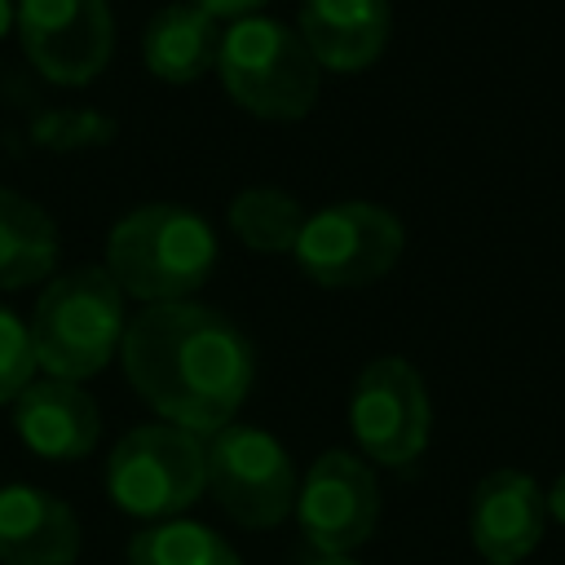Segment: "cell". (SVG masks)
<instances>
[{
	"mask_svg": "<svg viewBox=\"0 0 565 565\" xmlns=\"http://www.w3.org/2000/svg\"><path fill=\"white\" fill-rule=\"evenodd\" d=\"M119 362L141 402L199 437L225 428L252 388V344L216 309L194 300L146 305L119 340Z\"/></svg>",
	"mask_w": 565,
	"mask_h": 565,
	"instance_id": "cell-1",
	"label": "cell"
},
{
	"mask_svg": "<svg viewBox=\"0 0 565 565\" xmlns=\"http://www.w3.org/2000/svg\"><path fill=\"white\" fill-rule=\"evenodd\" d=\"M216 269L212 225L181 203H146L106 238V274L124 296L168 305L194 296Z\"/></svg>",
	"mask_w": 565,
	"mask_h": 565,
	"instance_id": "cell-2",
	"label": "cell"
},
{
	"mask_svg": "<svg viewBox=\"0 0 565 565\" xmlns=\"http://www.w3.org/2000/svg\"><path fill=\"white\" fill-rule=\"evenodd\" d=\"M124 327V291L106 274V265H79L57 274L26 322L35 366L75 384L97 375L119 353Z\"/></svg>",
	"mask_w": 565,
	"mask_h": 565,
	"instance_id": "cell-3",
	"label": "cell"
},
{
	"mask_svg": "<svg viewBox=\"0 0 565 565\" xmlns=\"http://www.w3.org/2000/svg\"><path fill=\"white\" fill-rule=\"evenodd\" d=\"M216 71L234 106L269 124H296L318 102V62L305 49L300 31L282 26L278 18H234L221 31Z\"/></svg>",
	"mask_w": 565,
	"mask_h": 565,
	"instance_id": "cell-4",
	"label": "cell"
},
{
	"mask_svg": "<svg viewBox=\"0 0 565 565\" xmlns=\"http://www.w3.org/2000/svg\"><path fill=\"white\" fill-rule=\"evenodd\" d=\"M106 490L137 521H172L207 494V441L177 424H141L115 441Z\"/></svg>",
	"mask_w": 565,
	"mask_h": 565,
	"instance_id": "cell-5",
	"label": "cell"
},
{
	"mask_svg": "<svg viewBox=\"0 0 565 565\" xmlns=\"http://www.w3.org/2000/svg\"><path fill=\"white\" fill-rule=\"evenodd\" d=\"M207 441V494L247 530H269L296 512L300 477L278 437L252 424H225Z\"/></svg>",
	"mask_w": 565,
	"mask_h": 565,
	"instance_id": "cell-6",
	"label": "cell"
},
{
	"mask_svg": "<svg viewBox=\"0 0 565 565\" xmlns=\"http://www.w3.org/2000/svg\"><path fill=\"white\" fill-rule=\"evenodd\" d=\"M406 247L402 221L366 199L331 203L305 216L296 238V265L318 287H366L384 278Z\"/></svg>",
	"mask_w": 565,
	"mask_h": 565,
	"instance_id": "cell-7",
	"label": "cell"
},
{
	"mask_svg": "<svg viewBox=\"0 0 565 565\" xmlns=\"http://www.w3.org/2000/svg\"><path fill=\"white\" fill-rule=\"evenodd\" d=\"M349 428L362 455L384 468H411L433 428L428 393L419 371L406 358H375L362 366L349 397Z\"/></svg>",
	"mask_w": 565,
	"mask_h": 565,
	"instance_id": "cell-8",
	"label": "cell"
},
{
	"mask_svg": "<svg viewBox=\"0 0 565 565\" xmlns=\"http://www.w3.org/2000/svg\"><path fill=\"white\" fill-rule=\"evenodd\" d=\"M18 31L26 62L49 79L79 88L115 49V18L106 0H18Z\"/></svg>",
	"mask_w": 565,
	"mask_h": 565,
	"instance_id": "cell-9",
	"label": "cell"
},
{
	"mask_svg": "<svg viewBox=\"0 0 565 565\" xmlns=\"http://www.w3.org/2000/svg\"><path fill=\"white\" fill-rule=\"evenodd\" d=\"M296 516L305 530V543L318 556H349L362 547L380 516V486L371 468L349 450H327L313 459V468L300 477Z\"/></svg>",
	"mask_w": 565,
	"mask_h": 565,
	"instance_id": "cell-10",
	"label": "cell"
},
{
	"mask_svg": "<svg viewBox=\"0 0 565 565\" xmlns=\"http://www.w3.org/2000/svg\"><path fill=\"white\" fill-rule=\"evenodd\" d=\"M547 525V494L530 472L499 468L481 477L472 490V512H468V534L472 547L481 552L486 565H516L525 561Z\"/></svg>",
	"mask_w": 565,
	"mask_h": 565,
	"instance_id": "cell-11",
	"label": "cell"
},
{
	"mask_svg": "<svg viewBox=\"0 0 565 565\" xmlns=\"http://www.w3.org/2000/svg\"><path fill=\"white\" fill-rule=\"evenodd\" d=\"M13 428L31 455L84 459L97 446L102 415H97V402L75 380L40 375L13 397Z\"/></svg>",
	"mask_w": 565,
	"mask_h": 565,
	"instance_id": "cell-12",
	"label": "cell"
},
{
	"mask_svg": "<svg viewBox=\"0 0 565 565\" xmlns=\"http://www.w3.org/2000/svg\"><path fill=\"white\" fill-rule=\"evenodd\" d=\"M393 31L388 0H300V40L327 71L371 66Z\"/></svg>",
	"mask_w": 565,
	"mask_h": 565,
	"instance_id": "cell-13",
	"label": "cell"
},
{
	"mask_svg": "<svg viewBox=\"0 0 565 565\" xmlns=\"http://www.w3.org/2000/svg\"><path fill=\"white\" fill-rule=\"evenodd\" d=\"M79 556L75 512L35 486L0 490V565H71Z\"/></svg>",
	"mask_w": 565,
	"mask_h": 565,
	"instance_id": "cell-14",
	"label": "cell"
},
{
	"mask_svg": "<svg viewBox=\"0 0 565 565\" xmlns=\"http://www.w3.org/2000/svg\"><path fill=\"white\" fill-rule=\"evenodd\" d=\"M141 53L163 84H194L216 66L221 26L199 4H163L141 35Z\"/></svg>",
	"mask_w": 565,
	"mask_h": 565,
	"instance_id": "cell-15",
	"label": "cell"
},
{
	"mask_svg": "<svg viewBox=\"0 0 565 565\" xmlns=\"http://www.w3.org/2000/svg\"><path fill=\"white\" fill-rule=\"evenodd\" d=\"M57 265V230L44 207L18 190H0V291L31 287Z\"/></svg>",
	"mask_w": 565,
	"mask_h": 565,
	"instance_id": "cell-16",
	"label": "cell"
},
{
	"mask_svg": "<svg viewBox=\"0 0 565 565\" xmlns=\"http://www.w3.org/2000/svg\"><path fill=\"white\" fill-rule=\"evenodd\" d=\"M230 230L252 252H296L305 207L278 185H252L230 203Z\"/></svg>",
	"mask_w": 565,
	"mask_h": 565,
	"instance_id": "cell-17",
	"label": "cell"
},
{
	"mask_svg": "<svg viewBox=\"0 0 565 565\" xmlns=\"http://www.w3.org/2000/svg\"><path fill=\"white\" fill-rule=\"evenodd\" d=\"M128 565H243V561L216 530L172 516L132 534Z\"/></svg>",
	"mask_w": 565,
	"mask_h": 565,
	"instance_id": "cell-18",
	"label": "cell"
},
{
	"mask_svg": "<svg viewBox=\"0 0 565 565\" xmlns=\"http://www.w3.org/2000/svg\"><path fill=\"white\" fill-rule=\"evenodd\" d=\"M35 380V349L26 322L0 305V406L13 402Z\"/></svg>",
	"mask_w": 565,
	"mask_h": 565,
	"instance_id": "cell-19",
	"label": "cell"
},
{
	"mask_svg": "<svg viewBox=\"0 0 565 565\" xmlns=\"http://www.w3.org/2000/svg\"><path fill=\"white\" fill-rule=\"evenodd\" d=\"M190 4L207 9L212 18H247V13H256L265 0H190Z\"/></svg>",
	"mask_w": 565,
	"mask_h": 565,
	"instance_id": "cell-20",
	"label": "cell"
},
{
	"mask_svg": "<svg viewBox=\"0 0 565 565\" xmlns=\"http://www.w3.org/2000/svg\"><path fill=\"white\" fill-rule=\"evenodd\" d=\"M547 516H556L561 525H565V472L552 481V490H547Z\"/></svg>",
	"mask_w": 565,
	"mask_h": 565,
	"instance_id": "cell-21",
	"label": "cell"
},
{
	"mask_svg": "<svg viewBox=\"0 0 565 565\" xmlns=\"http://www.w3.org/2000/svg\"><path fill=\"white\" fill-rule=\"evenodd\" d=\"M18 22V0H0V40H4V31Z\"/></svg>",
	"mask_w": 565,
	"mask_h": 565,
	"instance_id": "cell-22",
	"label": "cell"
},
{
	"mask_svg": "<svg viewBox=\"0 0 565 565\" xmlns=\"http://www.w3.org/2000/svg\"><path fill=\"white\" fill-rule=\"evenodd\" d=\"M309 565H358L353 556H313Z\"/></svg>",
	"mask_w": 565,
	"mask_h": 565,
	"instance_id": "cell-23",
	"label": "cell"
}]
</instances>
